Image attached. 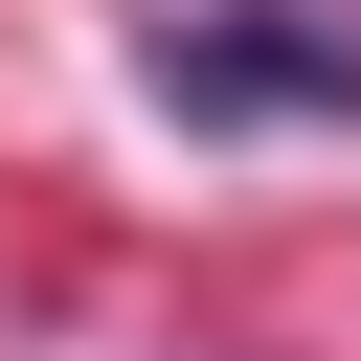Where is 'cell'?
Listing matches in <instances>:
<instances>
[{
    "label": "cell",
    "instance_id": "cell-1",
    "mask_svg": "<svg viewBox=\"0 0 361 361\" xmlns=\"http://www.w3.org/2000/svg\"><path fill=\"white\" fill-rule=\"evenodd\" d=\"M135 90L180 135H361V23H316V0H180L135 45Z\"/></svg>",
    "mask_w": 361,
    "mask_h": 361
}]
</instances>
